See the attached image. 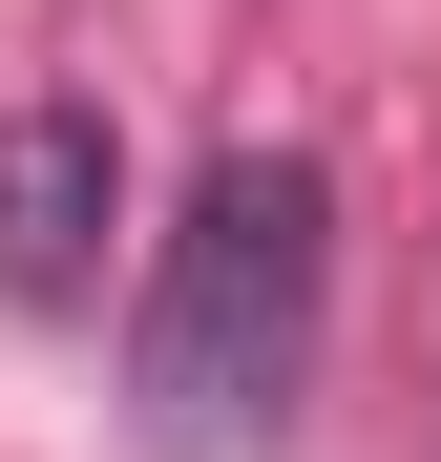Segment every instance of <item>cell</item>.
Returning a JSON list of instances; mask_svg holds the SVG:
<instances>
[{"instance_id":"6da1fadb","label":"cell","mask_w":441,"mask_h":462,"mask_svg":"<svg viewBox=\"0 0 441 462\" xmlns=\"http://www.w3.org/2000/svg\"><path fill=\"white\" fill-rule=\"evenodd\" d=\"M316 316H336V169L316 147H210L169 253L126 316V420L147 462H253L316 400Z\"/></svg>"},{"instance_id":"7a4b0ae2","label":"cell","mask_w":441,"mask_h":462,"mask_svg":"<svg viewBox=\"0 0 441 462\" xmlns=\"http://www.w3.org/2000/svg\"><path fill=\"white\" fill-rule=\"evenodd\" d=\"M106 210H126V126L106 106H0V294L22 316L106 294Z\"/></svg>"}]
</instances>
